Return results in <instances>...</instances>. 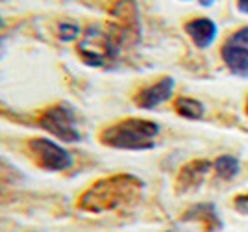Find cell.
Returning <instances> with one entry per match:
<instances>
[{
    "instance_id": "6da1fadb",
    "label": "cell",
    "mask_w": 248,
    "mask_h": 232,
    "mask_svg": "<svg viewBox=\"0 0 248 232\" xmlns=\"http://www.w3.org/2000/svg\"><path fill=\"white\" fill-rule=\"evenodd\" d=\"M145 182L132 173H117L91 184L78 199V208L87 214H106L135 204L141 199Z\"/></svg>"
},
{
    "instance_id": "7a4b0ae2",
    "label": "cell",
    "mask_w": 248,
    "mask_h": 232,
    "mask_svg": "<svg viewBox=\"0 0 248 232\" xmlns=\"http://www.w3.org/2000/svg\"><path fill=\"white\" fill-rule=\"evenodd\" d=\"M159 125L150 119L128 117L106 127L98 136L104 147L117 150H150L155 147Z\"/></svg>"
},
{
    "instance_id": "3957f363",
    "label": "cell",
    "mask_w": 248,
    "mask_h": 232,
    "mask_svg": "<svg viewBox=\"0 0 248 232\" xmlns=\"http://www.w3.org/2000/svg\"><path fill=\"white\" fill-rule=\"evenodd\" d=\"M106 32L119 50L141 41V13L135 0H115L108 11Z\"/></svg>"
},
{
    "instance_id": "277c9868",
    "label": "cell",
    "mask_w": 248,
    "mask_h": 232,
    "mask_svg": "<svg viewBox=\"0 0 248 232\" xmlns=\"http://www.w3.org/2000/svg\"><path fill=\"white\" fill-rule=\"evenodd\" d=\"M78 56L82 58V62L87 67H108L119 58L121 50L117 49V45L111 41L109 33L106 32V28L98 24H89L82 32V37L78 41Z\"/></svg>"
},
{
    "instance_id": "5b68a950",
    "label": "cell",
    "mask_w": 248,
    "mask_h": 232,
    "mask_svg": "<svg viewBox=\"0 0 248 232\" xmlns=\"http://www.w3.org/2000/svg\"><path fill=\"white\" fill-rule=\"evenodd\" d=\"M39 127L63 143H78L82 134L76 125V112L69 102H58L39 116Z\"/></svg>"
},
{
    "instance_id": "8992f818",
    "label": "cell",
    "mask_w": 248,
    "mask_h": 232,
    "mask_svg": "<svg viewBox=\"0 0 248 232\" xmlns=\"http://www.w3.org/2000/svg\"><path fill=\"white\" fill-rule=\"evenodd\" d=\"M33 164L48 173H62L73 167V154L48 137H31L26 143Z\"/></svg>"
},
{
    "instance_id": "52a82bcc",
    "label": "cell",
    "mask_w": 248,
    "mask_h": 232,
    "mask_svg": "<svg viewBox=\"0 0 248 232\" xmlns=\"http://www.w3.org/2000/svg\"><path fill=\"white\" fill-rule=\"evenodd\" d=\"M220 58L232 74L248 78V26L239 28L228 37L220 49Z\"/></svg>"
},
{
    "instance_id": "ba28073f",
    "label": "cell",
    "mask_w": 248,
    "mask_h": 232,
    "mask_svg": "<svg viewBox=\"0 0 248 232\" xmlns=\"http://www.w3.org/2000/svg\"><path fill=\"white\" fill-rule=\"evenodd\" d=\"M172 91H174V78L163 76L154 84L139 89L134 95V104L141 110H154L163 102H167L172 97Z\"/></svg>"
},
{
    "instance_id": "9c48e42d",
    "label": "cell",
    "mask_w": 248,
    "mask_h": 232,
    "mask_svg": "<svg viewBox=\"0 0 248 232\" xmlns=\"http://www.w3.org/2000/svg\"><path fill=\"white\" fill-rule=\"evenodd\" d=\"M213 167V164L206 158H197L187 162L184 167L178 171V177L174 182V190L178 195L184 193H191L195 191L204 182L206 175L209 173V169Z\"/></svg>"
},
{
    "instance_id": "30bf717a",
    "label": "cell",
    "mask_w": 248,
    "mask_h": 232,
    "mask_svg": "<svg viewBox=\"0 0 248 232\" xmlns=\"http://www.w3.org/2000/svg\"><path fill=\"white\" fill-rule=\"evenodd\" d=\"M184 221H197L202 225V229L206 232H218L222 229V221L218 217L217 206L213 202H200L191 206L182 215Z\"/></svg>"
},
{
    "instance_id": "8fae6325",
    "label": "cell",
    "mask_w": 248,
    "mask_h": 232,
    "mask_svg": "<svg viewBox=\"0 0 248 232\" xmlns=\"http://www.w3.org/2000/svg\"><path fill=\"white\" fill-rule=\"evenodd\" d=\"M184 30H186V33L191 37V41L195 43L198 49L211 47L213 41L217 39V33H218L217 24L211 21V19H207V17H198V19L186 22Z\"/></svg>"
},
{
    "instance_id": "7c38bea8",
    "label": "cell",
    "mask_w": 248,
    "mask_h": 232,
    "mask_svg": "<svg viewBox=\"0 0 248 232\" xmlns=\"http://www.w3.org/2000/svg\"><path fill=\"white\" fill-rule=\"evenodd\" d=\"M22 184V171L0 156V200L10 199Z\"/></svg>"
},
{
    "instance_id": "4fadbf2b",
    "label": "cell",
    "mask_w": 248,
    "mask_h": 232,
    "mask_svg": "<svg viewBox=\"0 0 248 232\" xmlns=\"http://www.w3.org/2000/svg\"><path fill=\"white\" fill-rule=\"evenodd\" d=\"M174 112L184 119H191V121H198L204 117V104L197 100V99H191V97H178L174 99Z\"/></svg>"
},
{
    "instance_id": "5bb4252c",
    "label": "cell",
    "mask_w": 248,
    "mask_h": 232,
    "mask_svg": "<svg viewBox=\"0 0 248 232\" xmlns=\"http://www.w3.org/2000/svg\"><path fill=\"white\" fill-rule=\"evenodd\" d=\"M213 167L217 171V175L222 180H232L237 177L239 169H241V164L235 156H230V154H222L215 160Z\"/></svg>"
},
{
    "instance_id": "9a60e30c",
    "label": "cell",
    "mask_w": 248,
    "mask_h": 232,
    "mask_svg": "<svg viewBox=\"0 0 248 232\" xmlns=\"http://www.w3.org/2000/svg\"><path fill=\"white\" fill-rule=\"evenodd\" d=\"M80 35H82V30L74 22H62L58 26V37L62 41H73V39H78Z\"/></svg>"
},
{
    "instance_id": "2e32d148",
    "label": "cell",
    "mask_w": 248,
    "mask_h": 232,
    "mask_svg": "<svg viewBox=\"0 0 248 232\" xmlns=\"http://www.w3.org/2000/svg\"><path fill=\"white\" fill-rule=\"evenodd\" d=\"M233 202H235V208L241 214H248V195H237Z\"/></svg>"
},
{
    "instance_id": "e0dca14e",
    "label": "cell",
    "mask_w": 248,
    "mask_h": 232,
    "mask_svg": "<svg viewBox=\"0 0 248 232\" xmlns=\"http://www.w3.org/2000/svg\"><path fill=\"white\" fill-rule=\"evenodd\" d=\"M237 8L241 13H247L248 15V0H237Z\"/></svg>"
},
{
    "instance_id": "ac0fdd59",
    "label": "cell",
    "mask_w": 248,
    "mask_h": 232,
    "mask_svg": "<svg viewBox=\"0 0 248 232\" xmlns=\"http://www.w3.org/2000/svg\"><path fill=\"white\" fill-rule=\"evenodd\" d=\"M198 2H200L204 8H209V6H213V2H215V0H198Z\"/></svg>"
},
{
    "instance_id": "d6986e66",
    "label": "cell",
    "mask_w": 248,
    "mask_h": 232,
    "mask_svg": "<svg viewBox=\"0 0 248 232\" xmlns=\"http://www.w3.org/2000/svg\"><path fill=\"white\" fill-rule=\"evenodd\" d=\"M245 112H247V116H248V99H247V106H245Z\"/></svg>"
},
{
    "instance_id": "ffe728a7",
    "label": "cell",
    "mask_w": 248,
    "mask_h": 232,
    "mask_svg": "<svg viewBox=\"0 0 248 232\" xmlns=\"http://www.w3.org/2000/svg\"><path fill=\"white\" fill-rule=\"evenodd\" d=\"M2 26H4V21H2V17H0V28H2Z\"/></svg>"
}]
</instances>
